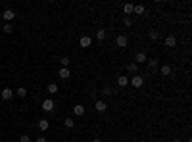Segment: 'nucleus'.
Listing matches in <instances>:
<instances>
[{
	"mask_svg": "<svg viewBox=\"0 0 192 142\" xmlns=\"http://www.w3.org/2000/svg\"><path fill=\"white\" fill-rule=\"evenodd\" d=\"M158 36H159L158 31H150V40H158Z\"/></svg>",
	"mask_w": 192,
	"mask_h": 142,
	"instance_id": "nucleus-23",
	"label": "nucleus"
},
{
	"mask_svg": "<svg viewBox=\"0 0 192 142\" xmlns=\"http://www.w3.org/2000/svg\"><path fill=\"white\" fill-rule=\"evenodd\" d=\"M129 83H131V85H133L134 88H140V87L144 85V79H142V77H138V75H134V77H133Z\"/></svg>",
	"mask_w": 192,
	"mask_h": 142,
	"instance_id": "nucleus-1",
	"label": "nucleus"
},
{
	"mask_svg": "<svg viewBox=\"0 0 192 142\" xmlns=\"http://www.w3.org/2000/svg\"><path fill=\"white\" fill-rule=\"evenodd\" d=\"M96 39H98V40H104V39H106V31H104V29L96 31Z\"/></svg>",
	"mask_w": 192,
	"mask_h": 142,
	"instance_id": "nucleus-17",
	"label": "nucleus"
},
{
	"mask_svg": "<svg viewBox=\"0 0 192 142\" xmlns=\"http://www.w3.org/2000/svg\"><path fill=\"white\" fill-rule=\"evenodd\" d=\"M115 43H117L119 48H125V46H127V36L125 35H119L117 39H115Z\"/></svg>",
	"mask_w": 192,
	"mask_h": 142,
	"instance_id": "nucleus-7",
	"label": "nucleus"
},
{
	"mask_svg": "<svg viewBox=\"0 0 192 142\" xmlns=\"http://www.w3.org/2000/svg\"><path fill=\"white\" fill-rule=\"evenodd\" d=\"M42 109H44V112H52V109H54V100H44V102H42Z\"/></svg>",
	"mask_w": 192,
	"mask_h": 142,
	"instance_id": "nucleus-3",
	"label": "nucleus"
},
{
	"mask_svg": "<svg viewBox=\"0 0 192 142\" xmlns=\"http://www.w3.org/2000/svg\"><path fill=\"white\" fill-rule=\"evenodd\" d=\"M48 125H50V123H48L46 119H40V121H39V129H40V131H46V129H48Z\"/></svg>",
	"mask_w": 192,
	"mask_h": 142,
	"instance_id": "nucleus-13",
	"label": "nucleus"
},
{
	"mask_svg": "<svg viewBox=\"0 0 192 142\" xmlns=\"http://www.w3.org/2000/svg\"><path fill=\"white\" fill-rule=\"evenodd\" d=\"M69 75H71V73H69V69H67V67H61L60 73H58L60 79H69Z\"/></svg>",
	"mask_w": 192,
	"mask_h": 142,
	"instance_id": "nucleus-11",
	"label": "nucleus"
},
{
	"mask_svg": "<svg viewBox=\"0 0 192 142\" xmlns=\"http://www.w3.org/2000/svg\"><path fill=\"white\" fill-rule=\"evenodd\" d=\"M46 90H48V94H56V92H58V85H56V83H50Z\"/></svg>",
	"mask_w": 192,
	"mask_h": 142,
	"instance_id": "nucleus-12",
	"label": "nucleus"
},
{
	"mask_svg": "<svg viewBox=\"0 0 192 142\" xmlns=\"http://www.w3.org/2000/svg\"><path fill=\"white\" fill-rule=\"evenodd\" d=\"M104 94H106V96H110V94H112V88L110 87H104V90H102Z\"/></svg>",
	"mask_w": 192,
	"mask_h": 142,
	"instance_id": "nucleus-25",
	"label": "nucleus"
},
{
	"mask_svg": "<svg viewBox=\"0 0 192 142\" xmlns=\"http://www.w3.org/2000/svg\"><path fill=\"white\" fill-rule=\"evenodd\" d=\"M15 94H17V96H19V98H25V96H27V90H25V88H23V87H19V88H17V90H15Z\"/></svg>",
	"mask_w": 192,
	"mask_h": 142,
	"instance_id": "nucleus-15",
	"label": "nucleus"
},
{
	"mask_svg": "<svg viewBox=\"0 0 192 142\" xmlns=\"http://www.w3.org/2000/svg\"><path fill=\"white\" fill-rule=\"evenodd\" d=\"M133 8H134V4H125V6H123V12H125V14H133Z\"/></svg>",
	"mask_w": 192,
	"mask_h": 142,
	"instance_id": "nucleus-18",
	"label": "nucleus"
},
{
	"mask_svg": "<svg viewBox=\"0 0 192 142\" xmlns=\"http://www.w3.org/2000/svg\"><path fill=\"white\" fill-rule=\"evenodd\" d=\"M133 12H134V14H144V6H140V4H138V6L133 8Z\"/></svg>",
	"mask_w": 192,
	"mask_h": 142,
	"instance_id": "nucleus-21",
	"label": "nucleus"
},
{
	"mask_svg": "<svg viewBox=\"0 0 192 142\" xmlns=\"http://www.w3.org/2000/svg\"><path fill=\"white\" fill-rule=\"evenodd\" d=\"M127 69L131 71V73H137V69H138V65H137V64H129V65H127Z\"/></svg>",
	"mask_w": 192,
	"mask_h": 142,
	"instance_id": "nucleus-22",
	"label": "nucleus"
},
{
	"mask_svg": "<svg viewBox=\"0 0 192 142\" xmlns=\"http://www.w3.org/2000/svg\"><path fill=\"white\" fill-rule=\"evenodd\" d=\"M94 108H96V112H106V109H108V104L106 102H104V100H98V102L94 104Z\"/></svg>",
	"mask_w": 192,
	"mask_h": 142,
	"instance_id": "nucleus-4",
	"label": "nucleus"
},
{
	"mask_svg": "<svg viewBox=\"0 0 192 142\" xmlns=\"http://www.w3.org/2000/svg\"><path fill=\"white\" fill-rule=\"evenodd\" d=\"M92 142H102V138H92Z\"/></svg>",
	"mask_w": 192,
	"mask_h": 142,
	"instance_id": "nucleus-30",
	"label": "nucleus"
},
{
	"mask_svg": "<svg viewBox=\"0 0 192 142\" xmlns=\"http://www.w3.org/2000/svg\"><path fill=\"white\" fill-rule=\"evenodd\" d=\"M2 17L6 19V21H12V19L15 17V14H14V10H4V14H2Z\"/></svg>",
	"mask_w": 192,
	"mask_h": 142,
	"instance_id": "nucleus-8",
	"label": "nucleus"
},
{
	"mask_svg": "<svg viewBox=\"0 0 192 142\" xmlns=\"http://www.w3.org/2000/svg\"><path fill=\"white\" fill-rule=\"evenodd\" d=\"M173 142H181V140H179V138H175V140H173Z\"/></svg>",
	"mask_w": 192,
	"mask_h": 142,
	"instance_id": "nucleus-31",
	"label": "nucleus"
},
{
	"mask_svg": "<svg viewBox=\"0 0 192 142\" xmlns=\"http://www.w3.org/2000/svg\"><path fill=\"white\" fill-rule=\"evenodd\" d=\"M144 62H148V58L144 52H138L137 56H134V64H144Z\"/></svg>",
	"mask_w": 192,
	"mask_h": 142,
	"instance_id": "nucleus-6",
	"label": "nucleus"
},
{
	"mask_svg": "<svg viewBox=\"0 0 192 142\" xmlns=\"http://www.w3.org/2000/svg\"><path fill=\"white\" fill-rule=\"evenodd\" d=\"M79 44L83 46V48H90V44H92V39H90V36H81V40H79Z\"/></svg>",
	"mask_w": 192,
	"mask_h": 142,
	"instance_id": "nucleus-2",
	"label": "nucleus"
},
{
	"mask_svg": "<svg viewBox=\"0 0 192 142\" xmlns=\"http://www.w3.org/2000/svg\"><path fill=\"white\" fill-rule=\"evenodd\" d=\"M64 125H65L67 129H73V125H75V123H73V119H71V117H67V119L64 121Z\"/></svg>",
	"mask_w": 192,
	"mask_h": 142,
	"instance_id": "nucleus-19",
	"label": "nucleus"
},
{
	"mask_svg": "<svg viewBox=\"0 0 192 142\" xmlns=\"http://www.w3.org/2000/svg\"><path fill=\"white\" fill-rule=\"evenodd\" d=\"M148 64H150V67H156V65H158V60H150Z\"/></svg>",
	"mask_w": 192,
	"mask_h": 142,
	"instance_id": "nucleus-27",
	"label": "nucleus"
},
{
	"mask_svg": "<svg viewBox=\"0 0 192 142\" xmlns=\"http://www.w3.org/2000/svg\"><path fill=\"white\" fill-rule=\"evenodd\" d=\"M60 64L64 65V67H67V65L71 64V62H69V58H67V56H64V58H61V60H60Z\"/></svg>",
	"mask_w": 192,
	"mask_h": 142,
	"instance_id": "nucleus-20",
	"label": "nucleus"
},
{
	"mask_svg": "<svg viewBox=\"0 0 192 142\" xmlns=\"http://www.w3.org/2000/svg\"><path fill=\"white\" fill-rule=\"evenodd\" d=\"M117 83H119V87H127L129 85V79L127 77H117Z\"/></svg>",
	"mask_w": 192,
	"mask_h": 142,
	"instance_id": "nucleus-14",
	"label": "nucleus"
},
{
	"mask_svg": "<svg viewBox=\"0 0 192 142\" xmlns=\"http://www.w3.org/2000/svg\"><path fill=\"white\" fill-rule=\"evenodd\" d=\"M0 96H2V100H10L14 96V92H12V88H4L2 92H0Z\"/></svg>",
	"mask_w": 192,
	"mask_h": 142,
	"instance_id": "nucleus-9",
	"label": "nucleus"
},
{
	"mask_svg": "<svg viewBox=\"0 0 192 142\" xmlns=\"http://www.w3.org/2000/svg\"><path fill=\"white\" fill-rule=\"evenodd\" d=\"M35 142H48V140H46L44 136H40V138H37V140H35Z\"/></svg>",
	"mask_w": 192,
	"mask_h": 142,
	"instance_id": "nucleus-29",
	"label": "nucleus"
},
{
	"mask_svg": "<svg viewBox=\"0 0 192 142\" xmlns=\"http://www.w3.org/2000/svg\"><path fill=\"white\" fill-rule=\"evenodd\" d=\"M73 113L77 115V117H81V115L85 113V106H81V104H77V106L73 108Z\"/></svg>",
	"mask_w": 192,
	"mask_h": 142,
	"instance_id": "nucleus-10",
	"label": "nucleus"
},
{
	"mask_svg": "<svg viewBox=\"0 0 192 142\" xmlns=\"http://www.w3.org/2000/svg\"><path fill=\"white\" fill-rule=\"evenodd\" d=\"M12 25H10V23H6V25H4V33H12Z\"/></svg>",
	"mask_w": 192,
	"mask_h": 142,
	"instance_id": "nucleus-24",
	"label": "nucleus"
},
{
	"mask_svg": "<svg viewBox=\"0 0 192 142\" xmlns=\"http://www.w3.org/2000/svg\"><path fill=\"white\" fill-rule=\"evenodd\" d=\"M123 23H125L127 27H131V23H133V21H131V19H129V17H125V21H123Z\"/></svg>",
	"mask_w": 192,
	"mask_h": 142,
	"instance_id": "nucleus-28",
	"label": "nucleus"
},
{
	"mask_svg": "<svg viewBox=\"0 0 192 142\" xmlns=\"http://www.w3.org/2000/svg\"><path fill=\"white\" fill-rule=\"evenodd\" d=\"M162 75H163V77L171 75V67H169V65H162Z\"/></svg>",
	"mask_w": 192,
	"mask_h": 142,
	"instance_id": "nucleus-16",
	"label": "nucleus"
},
{
	"mask_svg": "<svg viewBox=\"0 0 192 142\" xmlns=\"http://www.w3.org/2000/svg\"><path fill=\"white\" fill-rule=\"evenodd\" d=\"M165 46H169V48H173V46H177V39H175L173 35L165 36Z\"/></svg>",
	"mask_w": 192,
	"mask_h": 142,
	"instance_id": "nucleus-5",
	"label": "nucleus"
},
{
	"mask_svg": "<svg viewBox=\"0 0 192 142\" xmlns=\"http://www.w3.org/2000/svg\"><path fill=\"white\" fill-rule=\"evenodd\" d=\"M29 140H31V138H29V136H27V134H23V136H21V138H19V142H29Z\"/></svg>",
	"mask_w": 192,
	"mask_h": 142,
	"instance_id": "nucleus-26",
	"label": "nucleus"
}]
</instances>
